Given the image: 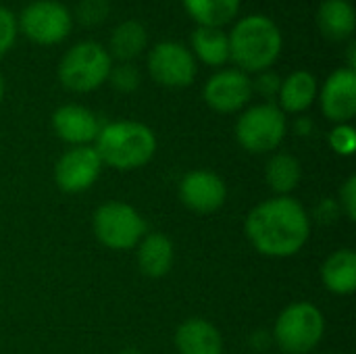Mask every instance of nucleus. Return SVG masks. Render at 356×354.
<instances>
[{
	"instance_id": "obj_11",
	"label": "nucleus",
	"mask_w": 356,
	"mask_h": 354,
	"mask_svg": "<svg viewBox=\"0 0 356 354\" xmlns=\"http://www.w3.org/2000/svg\"><path fill=\"white\" fill-rule=\"evenodd\" d=\"M102 169V161L94 146H73L60 154L54 165V182L67 194L90 190Z\"/></svg>"
},
{
	"instance_id": "obj_24",
	"label": "nucleus",
	"mask_w": 356,
	"mask_h": 354,
	"mask_svg": "<svg viewBox=\"0 0 356 354\" xmlns=\"http://www.w3.org/2000/svg\"><path fill=\"white\" fill-rule=\"evenodd\" d=\"M108 81H111V86L117 92L134 94L140 88V83H142V73H140V69L134 63H119V65L111 67Z\"/></svg>"
},
{
	"instance_id": "obj_32",
	"label": "nucleus",
	"mask_w": 356,
	"mask_h": 354,
	"mask_svg": "<svg viewBox=\"0 0 356 354\" xmlns=\"http://www.w3.org/2000/svg\"><path fill=\"white\" fill-rule=\"evenodd\" d=\"M4 92H6V83H4V77H2V73H0V102H2V98H4Z\"/></svg>"
},
{
	"instance_id": "obj_30",
	"label": "nucleus",
	"mask_w": 356,
	"mask_h": 354,
	"mask_svg": "<svg viewBox=\"0 0 356 354\" xmlns=\"http://www.w3.org/2000/svg\"><path fill=\"white\" fill-rule=\"evenodd\" d=\"M294 129H296V134L298 136H311L313 134V129H315V125H313V121L309 119V117H300V119H296V123H294Z\"/></svg>"
},
{
	"instance_id": "obj_31",
	"label": "nucleus",
	"mask_w": 356,
	"mask_h": 354,
	"mask_svg": "<svg viewBox=\"0 0 356 354\" xmlns=\"http://www.w3.org/2000/svg\"><path fill=\"white\" fill-rule=\"evenodd\" d=\"M346 58H348V69H355L356 71V44L350 40L348 42V52H346Z\"/></svg>"
},
{
	"instance_id": "obj_17",
	"label": "nucleus",
	"mask_w": 356,
	"mask_h": 354,
	"mask_svg": "<svg viewBox=\"0 0 356 354\" xmlns=\"http://www.w3.org/2000/svg\"><path fill=\"white\" fill-rule=\"evenodd\" d=\"M319 31L332 42L350 40L356 27L355 6L350 0H323L317 10Z\"/></svg>"
},
{
	"instance_id": "obj_21",
	"label": "nucleus",
	"mask_w": 356,
	"mask_h": 354,
	"mask_svg": "<svg viewBox=\"0 0 356 354\" xmlns=\"http://www.w3.org/2000/svg\"><path fill=\"white\" fill-rule=\"evenodd\" d=\"M190 52L209 67H223L229 61V40L219 27H200L190 35Z\"/></svg>"
},
{
	"instance_id": "obj_10",
	"label": "nucleus",
	"mask_w": 356,
	"mask_h": 354,
	"mask_svg": "<svg viewBox=\"0 0 356 354\" xmlns=\"http://www.w3.org/2000/svg\"><path fill=\"white\" fill-rule=\"evenodd\" d=\"M252 79L240 69H221L209 77L202 88L204 102L221 115L242 111L252 98Z\"/></svg>"
},
{
	"instance_id": "obj_8",
	"label": "nucleus",
	"mask_w": 356,
	"mask_h": 354,
	"mask_svg": "<svg viewBox=\"0 0 356 354\" xmlns=\"http://www.w3.org/2000/svg\"><path fill=\"white\" fill-rule=\"evenodd\" d=\"M17 25L31 42L54 46L71 33L73 15L58 0H33L21 10Z\"/></svg>"
},
{
	"instance_id": "obj_12",
	"label": "nucleus",
	"mask_w": 356,
	"mask_h": 354,
	"mask_svg": "<svg viewBox=\"0 0 356 354\" xmlns=\"http://www.w3.org/2000/svg\"><path fill=\"white\" fill-rule=\"evenodd\" d=\"M179 198L190 211L200 213V215H209V213H215L223 207V202L227 198V186L213 171L194 169L181 177Z\"/></svg>"
},
{
	"instance_id": "obj_33",
	"label": "nucleus",
	"mask_w": 356,
	"mask_h": 354,
	"mask_svg": "<svg viewBox=\"0 0 356 354\" xmlns=\"http://www.w3.org/2000/svg\"><path fill=\"white\" fill-rule=\"evenodd\" d=\"M119 354H142L140 351H134V348H127V351H121Z\"/></svg>"
},
{
	"instance_id": "obj_28",
	"label": "nucleus",
	"mask_w": 356,
	"mask_h": 354,
	"mask_svg": "<svg viewBox=\"0 0 356 354\" xmlns=\"http://www.w3.org/2000/svg\"><path fill=\"white\" fill-rule=\"evenodd\" d=\"M280 86H282V77L271 69L257 73V79H252V92H259L263 98L269 100L280 94Z\"/></svg>"
},
{
	"instance_id": "obj_18",
	"label": "nucleus",
	"mask_w": 356,
	"mask_h": 354,
	"mask_svg": "<svg viewBox=\"0 0 356 354\" xmlns=\"http://www.w3.org/2000/svg\"><path fill=\"white\" fill-rule=\"evenodd\" d=\"M138 248V267L144 275L148 277H163L171 271L173 265V242L161 234V232H152L146 234Z\"/></svg>"
},
{
	"instance_id": "obj_23",
	"label": "nucleus",
	"mask_w": 356,
	"mask_h": 354,
	"mask_svg": "<svg viewBox=\"0 0 356 354\" xmlns=\"http://www.w3.org/2000/svg\"><path fill=\"white\" fill-rule=\"evenodd\" d=\"M265 179H267V186L277 196H288L290 192L298 188L302 179V167L296 156L288 152H277L267 161Z\"/></svg>"
},
{
	"instance_id": "obj_27",
	"label": "nucleus",
	"mask_w": 356,
	"mask_h": 354,
	"mask_svg": "<svg viewBox=\"0 0 356 354\" xmlns=\"http://www.w3.org/2000/svg\"><path fill=\"white\" fill-rule=\"evenodd\" d=\"M17 33H19V25L15 13L6 6H0V58L15 46Z\"/></svg>"
},
{
	"instance_id": "obj_5",
	"label": "nucleus",
	"mask_w": 356,
	"mask_h": 354,
	"mask_svg": "<svg viewBox=\"0 0 356 354\" xmlns=\"http://www.w3.org/2000/svg\"><path fill=\"white\" fill-rule=\"evenodd\" d=\"M325 334V317L311 303H292L286 307L273 328V340L284 354H309Z\"/></svg>"
},
{
	"instance_id": "obj_15",
	"label": "nucleus",
	"mask_w": 356,
	"mask_h": 354,
	"mask_svg": "<svg viewBox=\"0 0 356 354\" xmlns=\"http://www.w3.org/2000/svg\"><path fill=\"white\" fill-rule=\"evenodd\" d=\"M175 348L179 354H223V338L211 321L194 317L177 328Z\"/></svg>"
},
{
	"instance_id": "obj_3",
	"label": "nucleus",
	"mask_w": 356,
	"mask_h": 354,
	"mask_svg": "<svg viewBox=\"0 0 356 354\" xmlns=\"http://www.w3.org/2000/svg\"><path fill=\"white\" fill-rule=\"evenodd\" d=\"M94 142L102 165L119 171L140 169L156 152L154 131L140 121H111L100 127Z\"/></svg>"
},
{
	"instance_id": "obj_13",
	"label": "nucleus",
	"mask_w": 356,
	"mask_h": 354,
	"mask_svg": "<svg viewBox=\"0 0 356 354\" xmlns=\"http://www.w3.org/2000/svg\"><path fill=\"white\" fill-rule=\"evenodd\" d=\"M323 115L336 125L348 123L356 115V71L340 67L330 73L317 94Z\"/></svg>"
},
{
	"instance_id": "obj_6",
	"label": "nucleus",
	"mask_w": 356,
	"mask_h": 354,
	"mask_svg": "<svg viewBox=\"0 0 356 354\" xmlns=\"http://www.w3.org/2000/svg\"><path fill=\"white\" fill-rule=\"evenodd\" d=\"M286 131H288L286 113L273 102H261L248 106L236 123L238 144L252 154L273 152L284 142Z\"/></svg>"
},
{
	"instance_id": "obj_26",
	"label": "nucleus",
	"mask_w": 356,
	"mask_h": 354,
	"mask_svg": "<svg viewBox=\"0 0 356 354\" xmlns=\"http://www.w3.org/2000/svg\"><path fill=\"white\" fill-rule=\"evenodd\" d=\"M330 146L342 156H353L356 148V131L350 123H340L330 131Z\"/></svg>"
},
{
	"instance_id": "obj_14",
	"label": "nucleus",
	"mask_w": 356,
	"mask_h": 354,
	"mask_svg": "<svg viewBox=\"0 0 356 354\" xmlns=\"http://www.w3.org/2000/svg\"><path fill=\"white\" fill-rule=\"evenodd\" d=\"M100 127L98 117L81 104H63L52 113L54 134L71 146H90Z\"/></svg>"
},
{
	"instance_id": "obj_25",
	"label": "nucleus",
	"mask_w": 356,
	"mask_h": 354,
	"mask_svg": "<svg viewBox=\"0 0 356 354\" xmlns=\"http://www.w3.org/2000/svg\"><path fill=\"white\" fill-rule=\"evenodd\" d=\"M111 0H79L75 6V19L83 27H98L108 19Z\"/></svg>"
},
{
	"instance_id": "obj_4",
	"label": "nucleus",
	"mask_w": 356,
	"mask_h": 354,
	"mask_svg": "<svg viewBox=\"0 0 356 354\" xmlns=\"http://www.w3.org/2000/svg\"><path fill=\"white\" fill-rule=\"evenodd\" d=\"M111 67L113 58L108 50L94 40H83L63 54L56 75L69 92L88 94L108 81Z\"/></svg>"
},
{
	"instance_id": "obj_22",
	"label": "nucleus",
	"mask_w": 356,
	"mask_h": 354,
	"mask_svg": "<svg viewBox=\"0 0 356 354\" xmlns=\"http://www.w3.org/2000/svg\"><path fill=\"white\" fill-rule=\"evenodd\" d=\"M186 13L200 27H223L236 19L242 0H181Z\"/></svg>"
},
{
	"instance_id": "obj_9",
	"label": "nucleus",
	"mask_w": 356,
	"mask_h": 354,
	"mask_svg": "<svg viewBox=\"0 0 356 354\" xmlns=\"http://www.w3.org/2000/svg\"><path fill=\"white\" fill-rule=\"evenodd\" d=\"M146 67L150 77L165 88H188L198 73V63L190 48L175 40L154 44L148 52Z\"/></svg>"
},
{
	"instance_id": "obj_29",
	"label": "nucleus",
	"mask_w": 356,
	"mask_h": 354,
	"mask_svg": "<svg viewBox=\"0 0 356 354\" xmlns=\"http://www.w3.org/2000/svg\"><path fill=\"white\" fill-rule=\"evenodd\" d=\"M340 207L350 221L356 219V175H350L340 190Z\"/></svg>"
},
{
	"instance_id": "obj_1",
	"label": "nucleus",
	"mask_w": 356,
	"mask_h": 354,
	"mask_svg": "<svg viewBox=\"0 0 356 354\" xmlns=\"http://www.w3.org/2000/svg\"><path fill=\"white\" fill-rule=\"evenodd\" d=\"M248 242L263 257L288 259L298 255L311 236L307 209L292 196H275L257 204L244 223Z\"/></svg>"
},
{
	"instance_id": "obj_2",
	"label": "nucleus",
	"mask_w": 356,
	"mask_h": 354,
	"mask_svg": "<svg viewBox=\"0 0 356 354\" xmlns=\"http://www.w3.org/2000/svg\"><path fill=\"white\" fill-rule=\"evenodd\" d=\"M229 61L244 73H261L273 67L284 48V35L277 23L267 15H246L227 33Z\"/></svg>"
},
{
	"instance_id": "obj_19",
	"label": "nucleus",
	"mask_w": 356,
	"mask_h": 354,
	"mask_svg": "<svg viewBox=\"0 0 356 354\" xmlns=\"http://www.w3.org/2000/svg\"><path fill=\"white\" fill-rule=\"evenodd\" d=\"M323 286L336 296H348L356 290V255L350 248L332 252L321 267Z\"/></svg>"
},
{
	"instance_id": "obj_20",
	"label": "nucleus",
	"mask_w": 356,
	"mask_h": 354,
	"mask_svg": "<svg viewBox=\"0 0 356 354\" xmlns=\"http://www.w3.org/2000/svg\"><path fill=\"white\" fill-rule=\"evenodd\" d=\"M148 48V31L144 23L136 19H127L119 23L108 38V54L119 63L136 61Z\"/></svg>"
},
{
	"instance_id": "obj_7",
	"label": "nucleus",
	"mask_w": 356,
	"mask_h": 354,
	"mask_svg": "<svg viewBox=\"0 0 356 354\" xmlns=\"http://www.w3.org/2000/svg\"><path fill=\"white\" fill-rule=\"evenodd\" d=\"M96 240L111 250H131L146 236L144 217L127 202L111 200L96 209L92 219Z\"/></svg>"
},
{
	"instance_id": "obj_16",
	"label": "nucleus",
	"mask_w": 356,
	"mask_h": 354,
	"mask_svg": "<svg viewBox=\"0 0 356 354\" xmlns=\"http://www.w3.org/2000/svg\"><path fill=\"white\" fill-rule=\"evenodd\" d=\"M317 94H319L317 77L307 69H298L282 79L280 94H277V98H280L277 106L284 113L300 115L307 108H311V104L317 100Z\"/></svg>"
}]
</instances>
